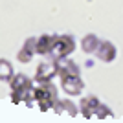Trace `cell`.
<instances>
[{
  "mask_svg": "<svg viewBox=\"0 0 123 123\" xmlns=\"http://www.w3.org/2000/svg\"><path fill=\"white\" fill-rule=\"evenodd\" d=\"M98 46H99V42H98V39L94 35H88L85 41H83V48H85V51H88V53H92V51H96L98 50Z\"/></svg>",
  "mask_w": 123,
  "mask_h": 123,
  "instance_id": "cell-12",
  "label": "cell"
},
{
  "mask_svg": "<svg viewBox=\"0 0 123 123\" xmlns=\"http://www.w3.org/2000/svg\"><path fill=\"white\" fill-rule=\"evenodd\" d=\"M33 99H35V103L39 105L41 110H50V108H53L57 99H59L55 85L51 81L39 83V86L33 88Z\"/></svg>",
  "mask_w": 123,
  "mask_h": 123,
  "instance_id": "cell-2",
  "label": "cell"
},
{
  "mask_svg": "<svg viewBox=\"0 0 123 123\" xmlns=\"http://www.w3.org/2000/svg\"><path fill=\"white\" fill-rule=\"evenodd\" d=\"M11 99L13 103H28L31 105V99H33V79L26 75V74H15V75L11 77Z\"/></svg>",
  "mask_w": 123,
  "mask_h": 123,
  "instance_id": "cell-1",
  "label": "cell"
},
{
  "mask_svg": "<svg viewBox=\"0 0 123 123\" xmlns=\"http://www.w3.org/2000/svg\"><path fill=\"white\" fill-rule=\"evenodd\" d=\"M53 108H57L59 112L64 108V110H66L68 114H72V116H75V114H77V110H75L77 107L74 105V103H70V101H59V99H57V103H55V107H53Z\"/></svg>",
  "mask_w": 123,
  "mask_h": 123,
  "instance_id": "cell-11",
  "label": "cell"
},
{
  "mask_svg": "<svg viewBox=\"0 0 123 123\" xmlns=\"http://www.w3.org/2000/svg\"><path fill=\"white\" fill-rule=\"evenodd\" d=\"M35 44H37V39H35V37H30V39H26V42L22 44L20 51L17 53V59H18L20 62H24V64L31 62V59H33V57H35V53H37Z\"/></svg>",
  "mask_w": 123,
  "mask_h": 123,
  "instance_id": "cell-6",
  "label": "cell"
},
{
  "mask_svg": "<svg viewBox=\"0 0 123 123\" xmlns=\"http://www.w3.org/2000/svg\"><path fill=\"white\" fill-rule=\"evenodd\" d=\"M55 75H57V61L55 62H46L44 61L37 66L35 81L37 83H46V81H51Z\"/></svg>",
  "mask_w": 123,
  "mask_h": 123,
  "instance_id": "cell-5",
  "label": "cell"
},
{
  "mask_svg": "<svg viewBox=\"0 0 123 123\" xmlns=\"http://www.w3.org/2000/svg\"><path fill=\"white\" fill-rule=\"evenodd\" d=\"M55 37L57 35H50V33H42L41 37H37V44H35L37 55H50L53 42H55Z\"/></svg>",
  "mask_w": 123,
  "mask_h": 123,
  "instance_id": "cell-7",
  "label": "cell"
},
{
  "mask_svg": "<svg viewBox=\"0 0 123 123\" xmlns=\"http://www.w3.org/2000/svg\"><path fill=\"white\" fill-rule=\"evenodd\" d=\"M99 105H101V103H99L98 98L88 96V98H83L79 110H81V114L85 116V118H92V116H96V112H98V108H99Z\"/></svg>",
  "mask_w": 123,
  "mask_h": 123,
  "instance_id": "cell-8",
  "label": "cell"
},
{
  "mask_svg": "<svg viewBox=\"0 0 123 123\" xmlns=\"http://www.w3.org/2000/svg\"><path fill=\"white\" fill-rule=\"evenodd\" d=\"M96 53H98V57L101 59V61L110 62V61L116 59V46H114L112 42H108V41H103V42H99Z\"/></svg>",
  "mask_w": 123,
  "mask_h": 123,
  "instance_id": "cell-9",
  "label": "cell"
},
{
  "mask_svg": "<svg viewBox=\"0 0 123 123\" xmlns=\"http://www.w3.org/2000/svg\"><path fill=\"white\" fill-rule=\"evenodd\" d=\"M74 50H75V41H74L72 35H57L50 55L57 61V59H62V57H70Z\"/></svg>",
  "mask_w": 123,
  "mask_h": 123,
  "instance_id": "cell-3",
  "label": "cell"
},
{
  "mask_svg": "<svg viewBox=\"0 0 123 123\" xmlns=\"http://www.w3.org/2000/svg\"><path fill=\"white\" fill-rule=\"evenodd\" d=\"M110 110H107V107L105 105H99V108H98V112H96V116H99V118H103V116H110Z\"/></svg>",
  "mask_w": 123,
  "mask_h": 123,
  "instance_id": "cell-13",
  "label": "cell"
},
{
  "mask_svg": "<svg viewBox=\"0 0 123 123\" xmlns=\"http://www.w3.org/2000/svg\"><path fill=\"white\" fill-rule=\"evenodd\" d=\"M13 75H15V72H13V64H11L7 59H0V81L9 83Z\"/></svg>",
  "mask_w": 123,
  "mask_h": 123,
  "instance_id": "cell-10",
  "label": "cell"
},
{
  "mask_svg": "<svg viewBox=\"0 0 123 123\" xmlns=\"http://www.w3.org/2000/svg\"><path fill=\"white\" fill-rule=\"evenodd\" d=\"M61 86L68 96H79L85 88V83L81 79V74H72V75H61Z\"/></svg>",
  "mask_w": 123,
  "mask_h": 123,
  "instance_id": "cell-4",
  "label": "cell"
}]
</instances>
